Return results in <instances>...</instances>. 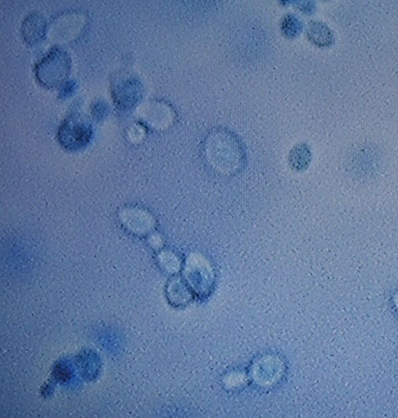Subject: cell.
<instances>
[{
	"instance_id": "6da1fadb",
	"label": "cell",
	"mask_w": 398,
	"mask_h": 418,
	"mask_svg": "<svg viewBox=\"0 0 398 418\" xmlns=\"http://www.w3.org/2000/svg\"><path fill=\"white\" fill-rule=\"evenodd\" d=\"M307 36L316 46L327 47L334 41L333 34L329 28L323 23L312 22L307 29Z\"/></svg>"
}]
</instances>
